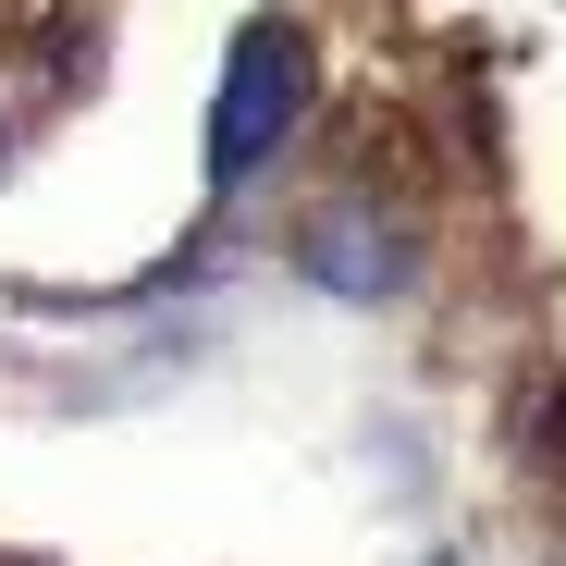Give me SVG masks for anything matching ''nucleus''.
<instances>
[{"instance_id":"obj_2","label":"nucleus","mask_w":566,"mask_h":566,"mask_svg":"<svg viewBox=\"0 0 566 566\" xmlns=\"http://www.w3.org/2000/svg\"><path fill=\"white\" fill-rule=\"evenodd\" d=\"M296 259H308V283H333V296H357V308L407 283V234L369 210V198H333V210L296 234Z\"/></svg>"},{"instance_id":"obj_1","label":"nucleus","mask_w":566,"mask_h":566,"mask_svg":"<svg viewBox=\"0 0 566 566\" xmlns=\"http://www.w3.org/2000/svg\"><path fill=\"white\" fill-rule=\"evenodd\" d=\"M308 112V38L296 25H247L222 62V99H210V185H247Z\"/></svg>"}]
</instances>
